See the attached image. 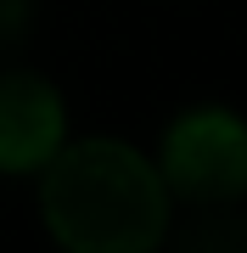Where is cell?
Listing matches in <instances>:
<instances>
[{
	"mask_svg": "<svg viewBox=\"0 0 247 253\" xmlns=\"http://www.w3.org/2000/svg\"><path fill=\"white\" fill-rule=\"evenodd\" d=\"M45 231L73 253H146L169 236V186L135 146H56L39 180Z\"/></svg>",
	"mask_w": 247,
	"mask_h": 253,
	"instance_id": "obj_1",
	"label": "cell"
},
{
	"mask_svg": "<svg viewBox=\"0 0 247 253\" xmlns=\"http://www.w3.org/2000/svg\"><path fill=\"white\" fill-rule=\"evenodd\" d=\"M163 186L185 203H242L247 197V124L225 107H191L163 135Z\"/></svg>",
	"mask_w": 247,
	"mask_h": 253,
	"instance_id": "obj_2",
	"label": "cell"
},
{
	"mask_svg": "<svg viewBox=\"0 0 247 253\" xmlns=\"http://www.w3.org/2000/svg\"><path fill=\"white\" fill-rule=\"evenodd\" d=\"M68 107L56 96V84H45L39 73H0V169H39L56 146H62Z\"/></svg>",
	"mask_w": 247,
	"mask_h": 253,
	"instance_id": "obj_3",
	"label": "cell"
},
{
	"mask_svg": "<svg viewBox=\"0 0 247 253\" xmlns=\"http://www.w3.org/2000/svg\"><path fill=\"white\" fill-rule=\"evenodd\" d=\"M169 242L180 253H247V208H236V203H202V214L185 219Z\"/></svg>",
	"mask_w": 247,
	"mask_h": 253,
	"instance_id": "obj_4",
	"label": "cell"
},
{
	"mask_svg": "<svg viewBox=\"0 0 247 253\" xmlns=\"http://www.w3.org/2000/svg\"><path fill=\"white\" fill-rule=\"evenodd\" d=\"M28 28H34V0H0V56L23 45Z\"/></svg>",
	"mask_w": 247,
	"mask_h": 253,
	"instance_id": "obj_5",
	"label": "cell"
}]
</instances>
